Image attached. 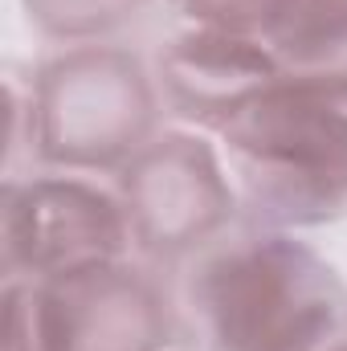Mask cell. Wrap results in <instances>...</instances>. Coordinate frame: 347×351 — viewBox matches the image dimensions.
I'll use <instances>...</instances> for the list:
<instances>
[{
    "label": "cell",
    "instance_id": "5b68a950",
    "mask_svg": "<svg viewBox=\"0 0 347 351\" xmlns=\"http://www.w3.org/2000/svg\"><path fill=\"white\" fill-rule=\"evenodd\" d=\"M127 221L131 237L147 250H188L200 245L233 208V188L217 156L188 135H168L139 147L127 168Z\"/></svg>",
    "mask_w": 347,
    "mask_h": 351
},
{
    "label": "cell",
    "instance_id": "9c48e42d",
    "mask_svg": "<svg viewBox=\"0 0 347 351\" xmlns=\"http://www.w3.org/2000/svg\"><path fill=\"white\" fill-rule=\"evenodd\" d=\"M302 0H180L192 29H217L250 41H274Z\"/></svg>",
    "mask_w": 347,
    "mask_h": 351
},
{
    "label": "cell",
    "instance_id": "ba28073f",
    "mask_svg": "<svg viewBox=\"0 0 347 351\" xmlns=\"http://www.w3.org/2000/svg\"><path fill=\"white\" fill-rule=\"evenodd\" d=\"M270 49L294 74H347V0H302Z\"/></svg>",
    "mask_w": 347,
    "mask_h": 351
},
{
    "label": "cell",
    "instance_id": "3957f363",
    "mask_svg": "<svg viewBox=\"0 0 347 351\" xmlns=\"http://www.w3.org/2000/svg\"><path fill=\"white\" fill-rule=\"evenodd\" d=\"M152 123V90L139 66L115 49H78L53 62L37 90L41 156L70 168H98L139 152Z\"/></svg>",
    "mask_w": 347,
    "mask_h": 351
},
{
    "label": "cell",
    "instance_id": "8992f818",
    "mask_svg": "<svg viewBox=\"0 0 347 351\" xmlns=\"http://www.w3.org/2000/svg\"><path fill=\"white\" fill-rule=\"evenodd\" d=\"M41 311L53 351H176L172 315L156 286L119 265L45 282Z\"/></svg>",
    "mask_w": 347,
    "mask_h": 351
},
{
    "label": "cell",
    "instance_id": "6da1fadb",
    "mask_svg": "<svg viewBox=\"0 0 347 351\" xmlns=\"http://www.w3.org/2000/svg\"><path fill=\"white\" fill-rule=\"evenodd\" d=\"M221 139L261 217L315 225L347 208V74L274 78L221 119Z\"/></svg>",
    "mask_w": 347,
    "mask_h": 351
},
{
    "label": "cell",
    "instance_id": "277c9868",
    "mask_svg": "<svg viewBox=\"0 0 347 351\" xmlns=\"http://www.w3.org/2000/svg\"><path fill=\"white\" fill-rule=\"evenodd\" d=\"M127 237V208L86 180L49 176L12 184L4 196V254L12 274L74 282L115 265Z\"/></svg>",
    "mask_w": 347,
    "mask_h": 351
},
{
    "label": "cell",
    "instance_id": "52a82bcc",
    "mask_svg": "<svg viewBox=\"0 0 347 351\" xmlns=\"http://www.w3.org/2000/svg\"><path fill=\"white\" fill-rule=\"evenodd\" d=\"M164 66V82L172 94L196 114H233L246 98L261 86L282 78V66L265 41L217 33V29H192L172 41Z\"/></svg>",
    "mask_w": 347,
    "mask_h": 351
},
{
    "label": "cell",
    "instance_id": "7a4b0ae2",
    "mask_svg": "<svg viewBox=\"0 0 347 351\" xmlns=\"http://www.w3.org/2000/svg\"><path fill=\"white\" fill-rule=\"evenodd\" d=\"M213 351H335L347 290L294 237H241L217 250L192 282Z\"/></svg>",
    "mask_w": 347,
    "mask_h": 351
},
{
    "label": "cell",
    "instance_id": "30bf717a",
    "mask_svg": "<svg viewBox=\"0 0 347 351\" xmlns=\"http://www.w3.org/2000/svg\"><path fill=\"white\" fill-rule=\"evenodd\" d=\"M143 0H29L41 25L58 33H94L123 16H135Z\"/></svg>",
    "mask_w": 347,
    "mask_h": 351
}]
</instances>
